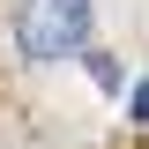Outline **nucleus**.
<instances>
[{"instance_id":"f257e3e1","label":"nucleus","mask_w":149,"mask_h":149,"mask_svg":"<svg viewBox=\"0 0 149 149\" xmlns=\"http://www.w3.org/2000/svg\"><path fill=\"white\" fill-rule=\"evenodd\" d=\"M15 45H22V60H74L90 45V0H22Z\"/></svg>"},{"instance_id":"f03ea898","label":"nucleus","mask_w":149,"mask_h":149,"mask_svg":"<svg viewBox=\"0 0 149 149\" xmlns=\"http://www.w3.org/2000/svg\"><path fill=\"white\" fill-rule=\"evenodd\" d=\"M134 119H149V82H142V90H134Z\"/></svg>"}]
</instances>
